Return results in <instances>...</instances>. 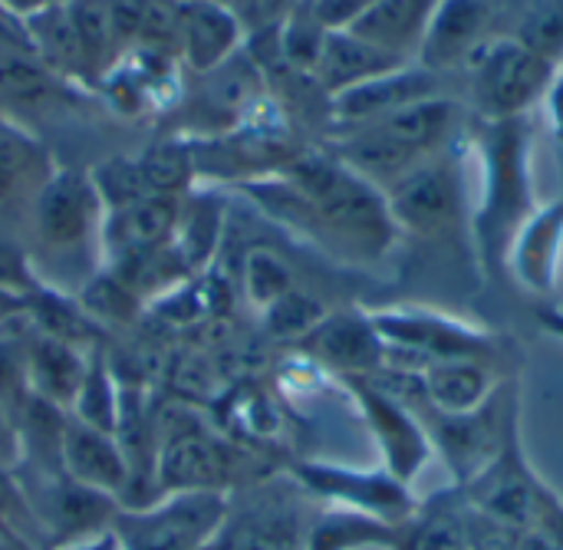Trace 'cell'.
<instances>
[{
	"label": "cell",
	"mask_w": 563,
	"mask_h": 550,
	"mask_svg": "<svg viewBox=\"0 0 563 550\" xmlns=\"http://www.w3.org/2000/svg\"><path fill=\"white\" fill-rule=\"evenodd\" d=\"M247 40V23L221 0L178 3V63L191 76H205L228 63Z\"/></svg>",
	"instance_id": "9a60e30c"
},
{
	"label": "cell",
	"mask_w": 563,
	"mask_h": 550,
	"mask_svg": "<svg viewBox=\"0 0 563 550\" xmlns=\"http://www.w3.org/2000/svg\"><path fill=\"white\" fill-rule=\"evenodd\" d=\"M211 550H303L297 518L277 505H257L238 521L224 515V525Z\"/></svg>",
	"instance_id": "d4e9b609"
},
{
	"label": "cell",
	"mask_w": 563,
	"mask_h": 550,
	"mask_svg": "<svg viewBox=\"0 0 563 550\" xmlns=\"http://www.w3.org/2000/svg\"><path fill=\"white\" fill-rule=\"evenodd\" d=\"M303 350L346 376H376L386 366V343L366 310H343L327 314L310 337L300 340Z\"/></svg>",
	"instance_id": "5bb4252c"
},
{
	"label": "cell",
	"mask_w": 563,
	"mask_h": 550,
	"mask_svg": "<svg viewBox=\"0 0 563 550\" xmlns=\"http://www.w3.org/2000/svg\"><path fill=\"white\" fill-rule=\"evenodd\" d=\"M139 185L145 195H165V198H185L191 182L198 178L195 168V152L191 142L185 139H168V142H155L145 152H139L132 158Z\"/></svg>",
	"instance_id": "484cf974"
},
{
	"label": "cell",
	"mask_w": 563,
	"mask_h": 550,
	"mask_svg": "<svg viewBox=\"0 0 563 550\" xmlns=\"http://www.w3.org/2000/svg\"><path fill=\"white\" fill-rule=\"evenodd\" d=\"M409 59H399L379 46H373L369 40L356 36L353 30H330L323 40V50L317 56L313 66V79L317 86L333 99L360 82H369L376 76H386L399 66H406Z\"/></svg>",
	"instance_id": "ffe728a7"
},
{
	"label": "cell",
	"mask_w": 563,
	"mask_h": 550,
	"mask_svg": "<svg viewBox=\"0 0 563 550\" xmlns=\"http://www.w3.org/2000/svg\"><path fill=\"white\" fill-rule=\"evenodd\" d=\"M59 469L69 482L109 495L115 502L125 498L129 492V459L115 432L96 429L76 416L66 413L63 426V442H59Z\"/></svg>",
	"instance_id": "30bf717a"
},
{
	"label": "cell",
	"mask_w": 563,
	"mask_h": 550,
	"mask_svg": "<svg viewBox=\"0 0 563 550\" xmlns=\"http://www.w3.org/2000/svg\"><path fill=\"white\" fill-rule=\"evenodd\" d=\"M327 314L330 310L317 297L294 287V290L280 294L274 304L264 307V327H267V333L274 340H303V337H310L317 330V323Z\"/></svg>",
	"instance_id": "f546056e"
},
{
	"label": "cell",
	"mask_w": 563,
	"mask_h": 550,
	"mask_svg": "<svg viewBox=\"0 0 563 550\" xmlns=\"http://www.w3.org/2000/svg\"><path fill=\"white\" fill-rule=\"evenodd\" d=\"M518 36L525 46H531L534 53L548 56L551 63L561 66L563 56V0H534L525 16H521V26Z\"/></svg>",
	"instance_id": "4dcf8cb0"
},
{
	"label": "cell",
	"mask_w": 563,
	"mask_h": 550,
	"mask_svg": "<svg viewBox=\"0 0 563 550\" xmlns=\"http://www.w3.org/2000/svg\"><path fill=\"white\" fill-rule=\"evenodd\" d=\"M175 3H191V0H175Z\"/></svg>",
	"instance_id": "7bdbcfd3"
},
{
	"label": "cell",
	"mask_w": 563,
	"mask_h": 550,
	"mask_svg": "<svg viewBox=\"0 0 563 550\" xmlns=\"http://www.w3.org/2000/svg\"><path fill=\"white\" fill-rule=\"evenodd\" d=\"M221 3L231 7L247 23V30L251 26H261V20H264V0H221Z\"/></svg>",
	"instance_id": "74e56055"
},
{
	"label": "cell",
	"mask_w": 563,
	"mask_h": 550,
	"mask_svg": "<svg viewBox=\"0 0 563 550\" xmlns=\"http://www.w3.org/2000/svg\"><path fill=\"white\" fill-rule=\"evenodd\" d=\"M442 76L429 73L426 66L419 63H406L386 76H376L369 82H360L340 96L330 99V129L333 132H343V129H356L363 122H373L379 116H389L402 106H412V102H422V99H432V96H442V86H439Z\"/></svg>",
	"instance_id": "7c38bea8"
},
{
	"label": "cell",
	"mask_w": 563,
	"mask_h": 550,
	"mask_svg": "<svg viewBox=\"0 0 563 550\" xmlns=\"http://www.w3.org/2000/svg\"><path fill=\"white\" fill-rule=\"evenodd\" d=\"M472 102L482 122L531 116L534 102L548 99L561 66L525 46L518 36L488 40L465 66Z\"/></svg>",
	"instance_id": "8992f818"
},
{
	"label": "cell",
	"mask_w": 563,
	"mask_h": 550,
	"mask_svg": "<svg viewBox=\"0 0 563 550\" xmlns=\"http://www.w3.org/2000/svg\"><path fill=\"white\" fill-rule=\"evenodd\" d=\"M53 550H122L119 538L109 531H99V535H89V538H79V541H66V544H56Z\"/></svg>",
	"instance_id": "d590c367"
},
{
	"label": "cell",
	"mask_w": 563,
	"mask_h": 550,
	"mask_svg": "<svg viewBox=\"0 0 563 550\" xmlns=\"http://www.w3.org/2000/svg\"><path fill=\"white\" fill-rule=\"evenodd\" d=\"M531 116L482 122L472 135V152L482 168L478 205L472 208V248L485 280L508 284V254L538 211L531 178Z\"/></svg>",
	"instance_id": "7a4b0ae2"
},
{
	"label": "cell",
	"mask_w": 563,
	"mask_h": 550,
	"mask_svg": "<svg viewBox=\"0 0 563 550\" xmlns=\"http://www.w3.org/2000/svg\"><path fill=\"white\" fill-rule=\"evenodd\" d=\"M247 191L261 198L264 208L356 264L386 257L399 241L386 191L333 152H300L277 175L247 182Z\"/></svg>",
	"instance_id": "6da1fadb"
},
{
	"label": "cell",
	"mask_w": 563,
	"mask_h": 550,
	"mask_svg": "<svg viewBox=\"0 0 563 550\" xmlns=\"http://www.w3.org/2000/svg\"><path fill=\"white\" fill-rule=\"evenodd\" d=\"M23 462V439L20 422L10 406L0 403V472H13Z\"/></svg>",
	"instance_id": "836d02e7"
},
{
	"label": "cell",
	"mask_w": 563,
	"mask_h": 550,
	"mask_svg": "<svg viewBox=\"0 0 563 550\" xmlns=\"http://www.w3.org/2000/svg\"><path fill=\"white\" fill-rule=\"evenodd\" d=\"M419 376H422V389H426L429 406L442 416L475 413L501 389V383L495 376V363H478V360L432 363Z\"/></svg>",
	"instance_id": "7402d4cb"
},
{
	"label": "cell",
	"mask_w": 563,
	"mask_h": 550,
	"mask_svg": "<svg viewBox=\"0 0 563 550\" xmlns=\"http://www.w3.org/2000/svg\"><path fill=\"white\" fill-rule=\"evenodd\" d=\"M534 297H551L563 280V195L538 205L508 254V284Z\"/></svg>",
	"instance_id": "4fadbf2b"
},
{
	"label": "cell",
	"mask_w": 563,
	"mask_h": 550,
	"mask_svg": "<svg viewBox=\"0 0 563 550\" xmlns=\"http://www.w3.org/2000/svg\"><path fill=\"white\" fill-rule=\"evenodd\" d=\"M56 3H66V0H0V13L10 20H26V16H36Z\"/></svg>",
	"instance_id": "e575fe53"
},
{
	"label": "cell",
	"mask_w": 563,
	"mask_h": 550,
	"mask_svg": "<svg viewBox=\"0 0 563 550\" xmlns=\"http://www.w3.org/2000/svg\"><path fill=\"white\" fill-rule=\"evenodd\" d=\"M228 452L191 416H172L155 429V488L172 492H221Z\"/></svg>",
	"instance_id": "9c48e42d"
},
{
	"label": "cell",
	"mask_w": 563,
	"mask_h": 550,
	"mask_svg": "<svg viewBox=\"0 0 563 550\" xmlns=\"http://www.w3.org/2000/svg\"><path fill=\"white\" fill-rule=\"evenodd\" d=\"M492 20H495L492 0H442L432 13L416 63L435 76L468 66L472 56L488 40L498 36L492 33Z\"/></svg>",
	"instance_id": "8fae6325"
},
{
	"label": "cell",
	"mask_w": 563,
	"mask_h": 550,
	"mask_svg": "<svg viewBox=\"0 0 563 550\" xmlns=\"http://www.w3.org/2000/svg\"><path fill=\"white\" fill-rule=\"evenodd\" d=\"M0 550H26V548H16V544H7V541H0Z\"/></svg>",
	"instance_id": "b9f144b4"
},
{
	"label": "cell",
	"mask_w": 563,
	"mask_h": 550,
	"mask_svg": "<svg viewBox=\"0 0 563 550\" xmlns=\"http://www.w3.org/2000/svg\"><path fill=\"white\" fill-rule=\"evenodd\" d=\"M244 284H247V294L267 307L274 304L280 294L294 290V280H290V271L280 264V257H274L271 251H251L247 254V264H244Z\"/></svg>",
	"instance_id": "1f68e13d"
},
{
	"label": "cell",
	"mask_w": 563,
	"mask_h": 550,
	"mask_svg": "<svg viewBox=\"0 0 563 550\" xmlns=\"http://www.w3.org/2000/svg\"><path fill=\"white\" fill-rule=\"evenodd\" d=\"M20 23H23V30H26V36H30V43L36 46L40 59L46 63V69H49L59 82L76 86V89H79V86H82V89H96L66 3H56V7H49V10H43V13H36V16L20 20Z\"/></svg>",
	"instance_id": "603a6c76"
},
{
	"label": "cell",
	"mask_w": 563,
	"mask_h": 550,
	"mask_svg": "<svg viewBox=\"0 0 563 550\" xmlns=\"http://www.w3.org/2000/svg\"><path fill=\"white\" fill-rule=\"evenodd\" d=\"M53 175L49 152L13 116L0 112V205L36 195Z\"/></svg>",
	"instance_id": "cb8c5ba5"
},
{
	"label": "cell",
	"mask_w": 563,
	"mask_h": 550,
	"mask_svg": "<svg viewBox=\"0 0 563 550\" xmlns=\"http://www.w3.org/2000/svg\"><path fill=\"white\" fill-rule=\"evenodd\" d=\"M228 515L221 492H172L112 521L122 550H211Z\"/></svg>",
	"instance_id": "52a82bcc"
},
{
	"label": "cell",
	"mask_w": 563,
	"mask_h": 550,
	"mask_svg": "<svg viewBox=\"0 0 563 550\" xmlns=\"http://www.w3.org/2000/svg\"><path fill=\"white\" fill-rule=\"evenodd\" d=\"M548 102H551V119H554V135H558V148H561V165H563V73H558L551 92H548Z\"/></svg>",
	"instance_id": "8d00e7d4"
},
{
	"label": "cell",
	"mask_w": 563,
	"mask_h": 550,
	"mask_svg": "<svg viewBox=\"0 0 563 550\" xmlns=\"http://www.w3.org/2000/svg\"><path fill=\"white\" fill-rule=\"evenodd\" d=\"M462 139V109L449 96H432L402 106L389 116L363 122L356 129L333 132L330 148L340 162L360 172L376 188L396 185L416 165L429 162L442 148Z\"/></svg>",
	"instance_id": "3957f363"
},
{
	"label": "cell",
	"mask_w": 563,
	"mask_h": 550,
	"mask_svg": "<svg viewBox=\"0 0 563 550\" xmlns=\"http://www.w3.org/2000/svg\"><path fill=\"white\" fill-rule=\"evenodd\" d=\"M16 327H20V340H23V363H26L30 393L36 399L69 413V406L82 386L92 350H79L73 343H63L56 337L33 330L23 320V314L16 317Z\"/></svg>",
	"instance_id": "ac0fdd59"
},
{
	"label": "cell",
	"mask_w": 563,
	"mask_h": 550,
	"mask_svg": "<svg viewBox=\"0 0 563 550\" xmlns=\"http://www.w3.org/2000/svg\"><path fill=\"white\" fill-rule=\"evenodd\" d=\"M69 416L96 426V429H106V432H119V422H122V396H119V386L109 373V363L99 350L89 353V366H86V376H82V386L69 406Z\"/></svg>",
	"instance_id": "83f0119b"
},
{
	"label": "cell",
	"mask_w": 563,
	"mask_h": 550,
	"mask_svg": "<svg viewBox=\"0 0 563 550\" xmlns=\"http://www.w3.org/2000/svg\"><path fill=\"white\" fill-rule=\"evenodd\" d=\"M106 205L89 172L53 168V175L33 195V228L46 251L66 254L86 248L102 234Z\"/></svg>",
	"instance_id": "ba28073f"
},
{
	"label": "cell",
	"mask_w": 563,
	"mask_h": 550,
	"mask_svg": "<svg viewBox=\"0 0 563 550\" xmlns=\"http://www.w3.org/2000/svg\"><path fill=\"white\" fill-rule=\"evenodd\" d=\"M155 0H106V13H109V23H112V33L119 40V50L122 56L135 46L139 40V30L148 16Z\"/></svg>",
	"instance_id": "d6a6232c"
},
{
	"label": "cell",
	"mask_w": 563,
	"mask_h": 550,
	"mask_svg": "<svg viewBox=\"0 0 563 550\" xmlns=\"http://www.w3.org/2000/svg\"><path fill=\"white\" fill-rule=\"evenodd\" d=\"M346 383L360 399L376 439L383 442L393 475L412 479L416 469L426 462V436L416 413L406 403H399L393 393H386L376 383V376H346Z\"/></svg>",
	"instance_id": "2e32d148"
},
{
	"label": "cell",
	"mask_w": 563,
	"mask_h": 550,
	"mask_svg": "<svg viewBox=\"0 0 563 550\" xmlns=\"http://www.w3.org/2000/svg\"><path fill=\"white\" fill-rule=\"evenodd\" d=\"M538 323L551 333V337H558L563 340V310H554V307H544L541 310V317H538Z\"/></svg>",
	"instance_id": "60d3db41"
},
{
	"label": "cell",
	"mask_w": 563,
	"mask_h": 550,
	"mask_svg": "<svg viewBox=\"0 0 563 550\" xmlns=\"http://www.w3.org/2000/svg\"><path fill=\"white\" fill-rule=\"evenodd\" d=\"M297 3H303V0H264V20L261 23H274V20H280L284 13H290Z\"/></svg>",
	"instance_id": "ab89813d"
},
{
	"label": "cell",
	"mask_w": 563,
	"mask_h": 550,
	"mask_svg": "<svg viewBox=\"0 0 563 550\" xmlns=\"http://www.w3.org/2000/svg\"><path fill=\"white\" fill-rule=\"evenodd\" d=\"M23 307H26V294L10 290V287H0V323H7V320L20 317V314H23Z\"/></svg>",
	"instance_id": "f35d334b"
},
{
	"label": "cell",
	"mask_w": 563,
	"mask_h": 550,
	"mask_svg": "<svg viewBox=\"0 0 563 550\" xmlns=\"http://www.w3.org/2000/svg\"><path fill=\"white\" fill-rule=\"evenodd\" d=\"M561 73H563V56H561Z\"/></svg>",
	"instance_id": "ee69618b"
},
{
	"label": "cell",
	"mask_w": 563,
	"mask_h": 550,
	"mask_svg": "<svg viewBox=\"0 0 563 550\" xmlns=\"http://www.w3.org/2000/svg\"><path fill=\"white\" fill-rule=\"evenodd\" d=\"M442 0H376L363 16H356L350 26L356 36L369 40L373 46L416 63L419 46L426 40V30L432 23V13Z\"/></svg>",
	"instance_id": "44dd1931"
},
{
	"label": "cell",
	"mask_w": 563,
	"mask_h": 550,
	"mask_svg": "<svg viewBox=\"0 0 563 550\" xmlns=\"http://www.w3.org/2000/svg\"><path fill=\"white\" fill-rule=\"evenodd\" d=\"M178 211H181V198H165V195H145L122 208H112L106 211L102 221V244L112 251L115 261L162 251L175 238Z\"/></svg>",
	"instance_id": "d6986e66"
},
{
	"label": "cell",
	"mask_w": 563,
	"mask_h": 550,
	"mask_svg": "<svg viewBox=\"0 0 563 550\" xmlns=\"http://www.w3.org/2000/svg\"><path fill=\"white\" fill-rule=\"evenodd\" d=\"M0 541L26 550H53V538L16 472H0Z\"/></svg>",
	"instance_id": "f1b7e54d"
},
{
	"label": "cell",
	"mask_w": 563,
	"mask_h": 550,
	"mask_svg": "<svg viewBox=\"0 0 563 550\" xmlns=\"http://www.w3.org/2000/svg\"><path fill=\"white\" fill-rule=\"evenodd\" d=\"M373 323L386 343V366L383 370H406L422 373L432 363L449 360H478L501 366L508 343L505 337L475 327L462 317H449L429 307H389L369 310Z\"/></svg>",
	"instance_id": "277c9868"
},
{
	"label": "cell",
	"mask_w": 563,
	"mask_h": 550,
	"mask_svg": "<svg viewBox=\"0 0 563 550\" xmlns=\"http://www.w3.org/2000/svg\"><path fill=\"white\" fill-rule=\"evenodd\" d=\"M0 16H3V13H0Z\"/></svg>",
	"instance_id": "f6af8a7d"
},
{
	"label": "cell",
	"mask_w": 563,
	"mask_h": 550,
	"mask_svg": "<svg viewBox=\"0 0 563 550\" xmlns=\"http://www.w3.org/2000/svg\"><path fill=\"white\" fill-rule=\"evenodd\" d=\"M66 89L69 86L40 59L23 23L0 16V112L13 116L16 109H40Z\"/></svg>",
	"instance_id": "e0dca14e"
},
{
	"label": "cell",
	"mask_w": 563,
	"mask_h": 550,
	"mask_svg": "<svg viewBox=\"0 0 563 550\" xmlns=\"http://www.w3.org/2000/svg\"><path fill=\"white\" fill-rule=\"evenodd\" d=\"M455 152L459 142L386 188L389 215L399 238H416L429 248L462 244V234L472 241V211L465 201L462 162Z\"/></svg>",
	"instance_id": "5b68a950"
},
{
	"label": "cell",
	"mask_w": 563,
	"mask_h": 550,
	"mask_svg": "<svg viewBox=\"0 0 563 550\" xmlns=\"http://www.w3.org/2000/svg\"><path fill=\"white\" fill-rule=\"evenodd\" d=\"M23 320L46 333V337H56L63 343H73L79 350H99L96 346V337H99V327L96 320L89 317V310L56 297V294H46V290H26V307H23Z\"/></svg>",
	"instance_id": "4316f807"
}]
</instances>
